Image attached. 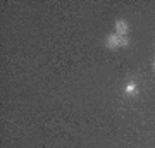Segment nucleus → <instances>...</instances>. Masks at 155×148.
Masks as SVG:
<instances>
[{
	"instance_id": "1",
	"label": "nucleus",
	"mask_w": 155,
	"mask_h": 148,
	"mask_svg": "<svg viewBox=\"0 0 155 148\" xmlns=\"http://www.w3.org/2000/svg\"><path fill=\"white\" fill-rule=\"evenodd\" d=\"M107 48H119V47H127L129 45V38L126 36H119V35H109L105 40Z\"/></svg>"
},
{
	"instance_id": "2",
	"label": "nucleus",
	"mask_w": 155,
	"mask_h": 148,
	"mask_svg": "<svg viewBox=\"0 0 155 148\" xmlns=\"http://www.w3.org/2000/svg\"><path fill=\"white\" fill-rule=\"evenodd\" d=\"M114 28H116V35H119V36H126L127 31H129V24L124 19H117Z\"/></svg>"
},
{
	"instance_id": "3",
	"label": "nucleus",
	"mask_w": 155,
	"mask_h": 148,
	"mask_svg": "<svg viewBox=\"0 0 155 148\" xmlns=\"http://www.w3.org/2000/svg\"><path fill=\"white\" fill-rule=\"evenodd\" d=\"M134 91H136V84H134V83H129V84H127V86H126V93L133 95Z\"/></svg>"
},
{
	"instance_id": "4",
	"label": "nucleus",
	"mask_w": 155,
	"mask_h": 148,
	"mask_svg": "<svg viewBox=\"0 0 155 148\" xmlns=\"http://www.w3.org/2000/svg\"><path fill=\"white\" fill-rule=\"evenodd\" d=\"M153 71H155V61H153Z\"/></svg>"
}]
</instances>
